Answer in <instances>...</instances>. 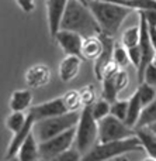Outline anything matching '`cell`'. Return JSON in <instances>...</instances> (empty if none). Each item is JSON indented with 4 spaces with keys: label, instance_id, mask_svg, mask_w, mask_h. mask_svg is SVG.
Here are the masks:
<instances>
[{
    "label": "cell",
    "instance_id": "cell-1",
    "mask_svg": "<svg viewBox=\"0 0 156 161\" xmlns=\"http://www.w3.org/2000/svg\"><path fill=\"white\" fill-rule=\"evenodd\" d=\"M61 28L79 33L84 38L101 34L98 21L92 13L89 4H84L80 0H69L61 23Z\"/></svg>",
    "mask_w": 156,
    "mask_h": 161
},
{
    "label": "cell",
    "instance_id": "cell-2",
    "mask_svg": "<svg viewBox=\"0 0 156 161\" xmlns=\"http://www.w3.org/2000/svg\"><path fill=\"white\" fill-rule=\"evenodd\" d=\"M89 7L98 21L101 33L110 37L117 36L124 20L132 11L131 7L108 0H89Z\"/></svg>",
    "mask_w": 156,
    "mask_h": 161
},
{
    "label": "cell",
    "instance_id": "cell-3",
    "mask_svg": "<svg viewBox=\"0 0 156 161\" xmlns=\"http://www.w3.org/2000/svg\"><path fill=\"white\" fill-rule=\"evenodd\" d=\"M143 150L142 143L138 136H131L127 139L111 140L106 143H97L87 154H83V160L86 161H104L111 158H120L121 156L131 151Z\"/></svg>",
    "mask_w": 156,
    "mask_h": 161
},
{
    "label": "cell",
    "instance_id": "cell-4",
    "mask_svg": "<svg viewBox=\"0 0 156 161\" xmlns=\"http://www.w3.org/2000/svg\"><path fill=\"white\" fill-rule=\"evenodd\" d=\"M79 117H80V113L78 112H66L63 114L38 120L34 125V134L38 139V142H45V140L58 136L69 129L76 127Z\"/></svg>",
    "mask_w": 156,
    "mask_h": 161
},
{
    "label": "cell",
    "instance_id": "cell-5",
    "mask_svg": "<svg viewBox=\"0 0 156 161\" xmlns=\"http://www.w3.org/2000/svg\"><path fill=\"white\" fill-rule=\"evenodd\" d=\"M96 139H98V122L92 113V105L83 106L79 122L76 125L75 146L80 153H84L92 148V146L96 143Z\"/></svg>",
    "mask_w": 156,
    "mask_h": 161
},
{
    "label": "cell",
    "instance_id": "cell-6",
    "mask_svg": "<svg viewBox=\"0 0 156 161\" xmlns=\"http://www.w3.org/2000/svg\"><path fill=\"white\" fill-rule=\"evenodd\" d=\"M101 82H103V97L113 103L117 100L118 93L128 85V74L124 71V68H120L113 61L104 69Z\"/></svg>",
    "mask_w": 156,
    "mask_h": 161
},
{
    "label": "cell",
    "instance_id": "cell-7",
    "mask_svg": "<svg viewBox=\"0 0 156 161\" xmlns=\"http://www.w3.org/2000/svg\"><path fill=\"white\" fill-rule=\"evenodd\" d=\"M135 134H137V130L129 127L124 120H120L111 113L98 120V143L127 139Z\"/></svg>",
    "mask_w": 156,
    "mask_h": 161
},
{
    "label": "cell",
    "instance_id": "cell-8",
    "mask_svg": "<svg viewBox=\"0 0 156 161\" xmlns=\"http://www.w3.org/2000/svg\"><path fill=\"white\" fill-rule=\"evenodd\" d=\"M76 137V127L53 136L45 142H39V156L42 160H55L59 154L72 147Z\"/></svg>",
    "mask_w": 156,
    "mask_h": 161
},
{
    "label": "cell",
    "instance_id": "cell-9",
    "mask_svg": "<svg viewBox=\"0 0 156 161\" xmlns=\"http://www.w3.org/2000/svg\"><path fill=\"white\" fill-rule=\"evenodd\" d=\"M55 41L65 53V55H80L82 57V45H83L84 37L79 33L70 30H61L53 36Z\"/></svg>",
    "mask_w": 156,
    "mask_h": 161
},
{
    "label": "cell",
    "instance_id": "cell-10",
    "mask_svg": "<svg viewBox=\"0 0 156 161\" xmlns=\"http://www.w3.org/2000/svg\"><path fill=\"white\" fill-rule=\"evenodd\" d=\"M31 114L34 116L35 122L42 119H47V117H52V116H58V114H63L68 112L66 106H65L63 97H55L52 100H47L44 103H39L37 106H31L28 109Z\"/></svg>",
    "mask_w": 156,
    "mask_h": 161
},
{
    "label": "cell",
    "instance_id": "cell-11",
    "mask_svg": "<svg viewBox=\"0 0 156 161\" xmlns=\"http://www.w3.org/2000/svg\"><path fill=\"white\" fill-rule=\"evenodd\" d=\"M69 0H47V19L49 34L53 37L61 30V23Z\"/></svg>",
    "mask_w": 156,
    "mask_h": 161
},
{
    "label": "cell",
    "instance_id": "cell-12",
    "mask_svg": "<svg viewBox=\"0 0 156 161\" xmlns=\"http://www.w3.org/2000/svg\"><path fill=\"white\" fill-rule=\"evenodd\" d=\"M100 37L103 40V51L97 57V59H94V75L98 80H101V78H103L104 69L113 62V50H114L115 44L114 37L106 36L103 33L100 34Z\"/></svg>",
    "mask_w": 156,
    "mask_h": 161
},
{
    "label": "cell",
    "instance_id": "cell-13",
    "mask_svg": "<svg viewBox=\"0 0 156 161\" xmlns=\"http://www.w3.org/2000/svg\"><path fill=\"white\" fill-rule=\"evenodd\" d=\"M24 79L33 89H38L48 85L51 80V69L45 64H35L25 71Z\"/></svg>",
    "mask_w": 156,
    "mask_h": 161
},
{
    "label": "cell",
    "instance_id": "cell-14",
    "mask_svg": "<svg viewBox=\"0 0 156 161\" xmlns=\"http://www.w3.org/2000/svg\"><path fill=\"white\" fill-rule=\"evenodd\" d=\"M27 114H28V117H27V123H25V126L20 131H17V133L14 134L13 139H11V142H10V144H8L7 151H6V160H11V158H14V157H17L23 142L30 136V133L34 131L35 119H34V116L30 113V112H28Z\"/></svg>",
    "mask_w": 156,
    "mask_h": 161
},
{
    "label": "cell",
    "instance_id": "cell-15",
    "mask_svg": "<svg viewBox=\"0 0 156 161\" xmlns=\"http://www.w3.org/2000/svg\"><path fill=\"white\" fill-rule=\"evenodd\" d=\"M83 57L80 55H66L59 64V78L62 82H70L79 75Z\"/></svg>",
    "mask_w": 156,
    "mask_h": 161
},
{
    "label": "cell",
    "instance_id": "cell-16",
    "mask_svg": "<svg viewBox=\"0 0 156 161\" xmlns=\"http://www.w3.org/2000/svg\"><path fill=\"white\" fill-rule=\"evenodd\" d=\"M16 158L20 161H35L41 158V156H39V142L35 137L34 131L30 133V136L23 142Z\"/></svg>",
    "mask_w": 156,
    "mask_h": 161
},
{
    "label": "cell",
    "instance_id": "cell-17",
    "mask_svg": "<svg viewBox=\"0 0 156 161\" xmlns=\"http://www.w3.org/2000/svg\"><path fill=\"white\" fill-rule=\"evenodd\" d=\"M31 103H33V92L30 89L14 91L8 100L11 112H25L31 108Z\"/></svg>",
    "mask_w": 156,
    "mask_h": 161
},
{
    "label": "cell",
    "instance_id": "cell-18",
    "mask_svg": "<svg viewBox=\"0 0 156 161\" xmlns=\"http://www.w3.org/2000/svg\"><path fill=\"white\" fill-rule=\"evenodd\" d=\"M103 51V40L100 34L93 37H86L82 45V57L83 59H97Z\"/></svg>",
    "mask_w": 156,
    "mask_h": 161
},
{
    "label": "cell",
    "instance_id": "cell-19",
    "mask_svg": "<svg viewBox=\"0 0 156 161\" xmlns=\"http://www.w3.org/2000/svg\"><path fill=\"white\" fill-rule=\"evenodd\" d=\"M135 130L138 139L142 143L143 150L148 153V157L156 160V133H153L149 127H138Z\"/></svg>",
    "mask_w": 156,
    "mask_h": 161
},
{
    "label": "cell",
    "instance_id": "cell-20",
    "mask_svg": "<svg viewBox=\"0 0 156 161\" xmlns=\"http://www.w3.org/2000/svg\"><path fill=\"white\" fill-rule=\"evenodd\" d=\"M142 102H141V97L138 91H135L132 93V96L129 97V106H128V116L125 119V123L129 126V127H135L138 119L141 116V112H142Z\"/></svg>",
    "mask_w": 156,
    "mask_h": 161
},
{
    "label": "cell",
    "instance_id": "cell-21",
    "mask_svg": "<svg viewBox=\"0 0 156 161\" xmlns=\"http://www.w3.org/2000/svg\"><path fill=\"white\" fill-rule=\"evenodd\" d=\"M152 123H156V99L142 108V112H141V116L138 119L137 125H135V129L148 127Z\"/></svg>",
    "mask_w": 156,
    "mask_h": 161
},
{
    "label": "cell",
    "instance_id": "cell-22",
    "mask_svg": "<svg viewBox=\"0 0 156 161\" xmlns=\"http://www.w3.org/2000/svg\"><path fill=\"white\" fill-rule=\"evenodd\" d=\"M27 117H28V114H25L24 112H11V114H8L4 122L6 129L10 130L13 134H16L17 131H20L25 126Z\"/></svg>",
    "mask_w": 156,
    "mask_h": 161
},
{
    "label": "cell",
    "instance_id": "cell-23",
    "mask_svg": "<svg viewBox=\"0 0 156 161\" xmlns=\"http://www.w3.org/2000/svg\"><path fill=\"white\" fill-rule=\"evenodd\" d=\"M113 61L118 65L120 68H125L127 65L131 62L128 54V48L123 44V42H115L114 50H113Z\"/></svg>",
    "mask_w": 156,
    "mask_h": 161
},
{
    "label": "cell",
    "instance_id": "cell-24",
    "mask_svg": "<svg viewBox=\"0 0 156 161\" xmlns=\"http://www.w3.org/2000/svg\"><path fill=\"white\" fill-rule=\"evenodd\" d=\"M92 113L97 122L101 120L103 117L108 116V114L111 113V102L104 99V97L101 96V99L96 100V102L92 105Z\"/></svg>",
    "mask_w": 156,
    "mask_h": 161
},
{
    "label": "cell",
    "instance_id": "cell-25",
    "mask_svg": "<svg viewBox=\"0 0 156 161\" xmlns=\"http://www.w3.org/2000/svg\"><path fill=\"white\" fill-rule=\"evenodd\" d=\"M139 40H141V27L139 25L127 28L123 33V37H121V42H123L127 48L138 45L139 44Z\"/></svg>",
    "mask_w": 156,
    "mask_h": 161
},
{
    "label": "cell",
    "instance_id": "cell-26",
    "mask_svg": "<svg viewBox=\"0 0 156 161\" xmlns=\"http://www.w3.org/2000/svg\"><path fill=\"white\" fill-rule=\"evenodd\" d=\"M138 93H139V97H141V102H142V105H148V103L153 102L156 99V88L153 85H151V83L148 82H141L139 86H138Z\"/></svg>",
    "mask_w": 156,
    "mask_h": 161
},
{
    "label": "cell",
    "instance_id": "cell-27",
    "mask_svg": "<svg viewBox=\"0 0 156 161\" xmlns=\"http://www.w3.org/2000/svg\"><path fill=\"white\" fill-rule=\"evenodd\" d=\"M62 97H63V102H65V106H66L68 112H78L79 108L83 106L79 91H69Z\"/></svg>",
    "mask_w": 156,
    "mask_h": 161
},
{
    "label": "cell",
    "instance_id": "cell-28",
    "mask_svg": "<svg viewBox=\"0 0 156 161\" xmlns=\"http://www.w3.org/2000/svg\"><path fill=\"white\" fill-rule=\"evenodd\" d=\"M128 106L129 100H114L111 103V114L125 122L127 116H128Z\"/></svg>",
    "mask_w": 156,
    "mask_h": 161
},
{
    "label": "cell",
    "instance_id": "cell-29",
    "mask_svg": "<svg viewBox=\"0 0 156 161\" xmlns=\"http://www.w3.org/2000/svg\"><path fill=\"white\" fill-rule=\"evenodd\" d=\"M79 93H80V99L83 106H90L96 102V89L93 85H86L82 89H79Z\"/></svg>",
    "mask_w": 156,
    "mask_h": 161
},
{
    "label": "cell",
    "instance_id": "cell-30",
    "mask_svg": "<svg viewBox=\"0 0 156 161\" xmlns=\"http://www.w3.org/2000/svg\"><path fill=\"white\" fill-rule=\"evenodd\" d=\"M83 158V156H82V153L78 150V148H68L66 151H63L62 154H59L58 157H56L55 160L58 161H78Z\"/></svg>",
    "mask_w": 156,
    "mask_h": 161
},
{
    "label": "cell",
    "instance_id": "cell-31",
    "mask_svg": "<svg viewBox=\"0 0 156 161\" xmlns=\"http://www.w3.org/2000/svg\"><path fill=\"white\" fill-rule=\"evenodd\" d=\"M128 54H129L131 64L138 69V67L141 65V59H142V51H141L139 44L135 45V47H129L128 48Z\"/></svg>",
    "mask_w": 156,
    "mask_h": 161
},
{
    "label": "cell",
    "instance_id": "cell-32",
    "mask_svg": "<svg viewBox=\"0 0 156 161\" xmlns=\"http://www.w3.org/2000/svg\"><path fill=\"white\" fill-rule=\"evenodd\" d=\"M143 80L151 85H153L156 88V67L153 64H151L148 68L145 69V75H143Z\"/></svg>",
    "mask_w": 156,
    "mask_h": 161
},
{
    "label": "cell",
    "instance_id": "cell-33",
    "mask_svg": "<svg viewBox=\"0 0 156 161\" xmlns=\"http://www.w3.org/2000/svg\"><path fill=\"white\" fill-rule=\"evenodd\" d=\"M16 3L18 4V7L21 8L24 13H31L35 8L34 0H16Z\"/></svg>",
    "mask_w": 156,
    "mask_h": 161
},
{
    "label": "cell",
    "instance_id": "cell-34",
    "mask_svg": "<svg viewBox=\"0 0 156 161\" xmlns=\"http://www.w3.org/2000/svg\"><path fill=\"white\" fill-rule=\"evenodd\" d=\"M148 127L151 129V130L153 131V133H156V123H152V125H151V126H148Z\"/></svg>",
    "mask_w": 156,
    "mask_h": 161
},
{
    "label": "cell",
    "instance_id": "cell-35",
    "mask_svg": "<svg viewBox=\"0 0 156 161\" xmlns=\"http://www.w3.org/2000/svg\"><path fill=\"white\" fill-rule=\"evenodd\" d=\"M80 2H83L84 4H89V0H80Z\"/></svg>",
    "mask_w": 156,
    "mask_h": 161
},
{
    "label": "cell",
    "instance_id": "cell-36",
    "mask_svg": "<svg viewBox=\"0 0 156 161\" xmlns=\"http://www.w3.org/2000/svg\"><path fill=\"white\" fill-rule=\"evenodd\" d=\"M152 64H153L155 67H156V57H155V59H153V62H152Z\"/></svg>",
    "mask_w": 156,
    "mask_h": 161
}]
</instances>
